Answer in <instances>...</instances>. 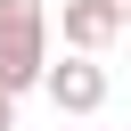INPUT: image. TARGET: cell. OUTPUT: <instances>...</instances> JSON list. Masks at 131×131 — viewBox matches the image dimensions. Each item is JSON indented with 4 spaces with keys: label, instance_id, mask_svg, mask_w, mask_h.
Segmentation results:
<instances>
[{
    "label": "cell",
    "instance_id": "cell-2",
    "mask_svg": "<svg viewBox=\"0 0 131 131\" xmlns=\"http://www.w3.org/2000/svg\"><path fill=\"white\" fill-rule=\"evenodd\" d=\"M41 90H49V106L57 115H98L106 106V66L98 57H49V74H41Z\"/></svg>",
    "mask_w": 131,
    "mask_h": 131
},
{
    "label": "cell",
    "instance_id": "cell-3",
    "mask_svg": "<svg viewBox=\"0 0 131 131\" xmlns=\"http://www.w3.org/2000/svg\"><path fill=\"white\" fill-rule=\"evenodd\" d=\"M57 25H66V49H82V57H98V49L123 33V16H115L106 0H57Z\"/></svg>",
    "mask_w": 131,
    "mask_h": 131
},
{
    "label": "cell",
    "instance_id": "cell-1",
    "mask_svg": "<svg viewBox=\"0 0 131 131\" xmlns=\"http://www.w3.org/2000/svg\"><path fill=\"white\" fill-rule=\"evenodd\" d=\"M49 74V0H0V90L25 98Z\"/></svg>",
    "mask_w": 131,
    "mask_h": 131
},
{
    "label": "cell",
    "instance_id": "cell-5",
    "mask_svg": "<svg viewBox=\"0 0 131 131\" xmlns=\"http://www.w3.org/2000/svg\"><path fill=\"white\" fill-rule=\"evenodd\" d=\"M106 8H115V16H123V25H131V0H106Z\"/></svg>",
    "mask_w": 131,
    "mask_h": 131
},
{
    "label": "cell",
    "instance_id": "cell-4",
    "mask_svg": "<svg viewBox=\"0 0 131 131\" xmlns=\"http://www.w3.org/2000/svg\"><path fill=\"white\" fill-rule=\"evenodd\" d=\"M0 131H16V98H8V90H0Z\"/></svg>",
    "mask_w": 131,
    "mask_h": 131
}]
</instances>
